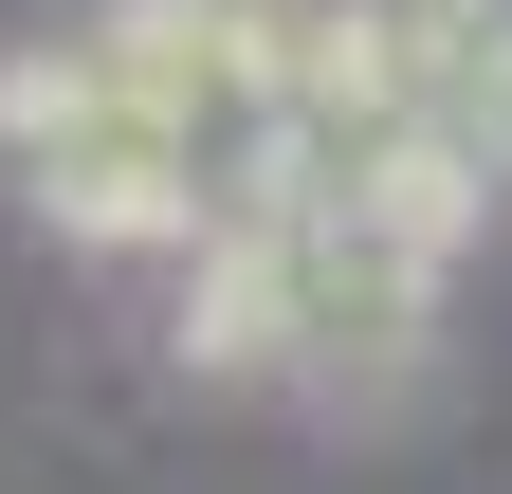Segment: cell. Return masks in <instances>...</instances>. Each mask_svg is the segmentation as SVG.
Masks as SVG:
<instances>
[{
  "mask_svg": "<svg viewBox=\"0 0 512 494\" xmlns=\"http://www.w3.org/2000/svg\"><path fill=\"white\" fill-rule=\"evenodd\" d=\"M439 293L458 275L421 238L293 202V183H238L220 238L183 257V366L202 385H293V403H403L439 366Z\"/></svg>",
  "mask_w": 512,
  "mask_h": 494,
  "instance_id": "6da1fadb",
  "label": "cell"
},
{
  "mask_svg": "<svg viewBox=\"0 0 512 494\" xmlns=\"http://www.w3.org/2000/svg\"><path fill=\"white\" fill-rule=\"evenodd\" d=\"M384 110L512 183V0H384Z\"/></svg>",
  "mask_w": 512,
  "mask_h": 494,
  "instance_id": "7a4b0ae2",
  "label": "cell"
}]
</instances>
